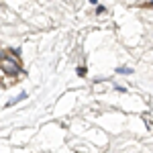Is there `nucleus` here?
I'll list each match as a JSON object with an SVG mask.
<instances>
[{
  "label": "nucleus",
  "mask_w": 153,
  "mask_h": 153,
  "mask_svg": "<svg viewBox=\"0 0 153 153\" xmlns=\"http://www.w3.org/2000/svg\"><path fill=\"white\" fill-rule=\"evenodd\" d=\"M118 74H133L131 68H118Z\"/></svg>",
  "instance_id": "2"
},
{
  "label": "nucleus",
  "mask_w": 153,
  "mask_h": 153,
  "mask_svg": "<svg viewBox=\"0 0 153 153\" xmlns=\"http://www.w3.org/2000/svg\"><path fill=\"white\" fill-rule=\"evenodd\" d=\"M0 65H2V70L6 71V74H19V71H21L19 63L12 61V59H8V57H0Z\"/></svg>",
  "instance_id": "1"
}]
</instances>
